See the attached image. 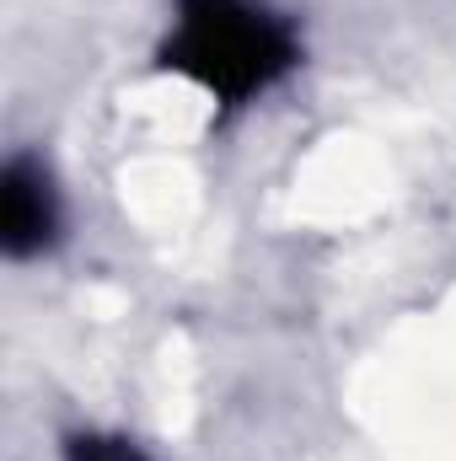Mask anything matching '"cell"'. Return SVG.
<instances>
[{
  "mask_svg": "<svg viewBox=\"0 0 456 461\" xmlns=\"http://www.w3.org/2000/svg\"><path fill=\"white\" fill-rule=\"evenodd\" d=\"M49 236H54V188L38 161L16 156L0 177V241L11 258H32L49 247Z\"/></svg>",
  "mask_w": 456,
  "mask_h": 461,
  "instance_id": "cell-2",
  "label": "cell"
},
{
  "mask_svg": "<svg viewBox=\"0 0 456 461\" xmlns=\"http://www.w3.org/2000/svg\"><path fill=\"white\" fill-rule=\"evenodd\" d=\"M70 461H145L129 440H114V435H76L70 440Z\"/></svg>",
  "mask_w": 456,
  "mask_h": 461,
  "instance_id": "cell-3",
  "label": "cell"
},
{
  "mask_svg": "<svg viewBox=\"0 0 456 461\" xmlns=\"http://www.w3.org/2000/svg\"><path fill=\"white\" fill-rule=\"evenodd\" d=\"M161 65L236 108L296 65V32L258 0H178Z\"/></svg>",
  "mask_w": 456,
  "mask_h": 461,
  "instance_id": "cell-1",
  "label": "cell"
}]
</instances>
